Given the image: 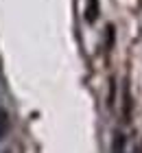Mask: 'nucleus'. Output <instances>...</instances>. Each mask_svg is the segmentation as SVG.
<instances>
[{
	"label": "nucleus",
	"mask_w": 142,
	"mask_h": 153,
	"mask_svg": "<svg viewBox=\"0 0 142 153\" xmlns=\"http://www.w3.org/2000/svg\"><path fill=\"white\" fill-rule=\"evenodd\" d=\"M131 107H133L131 92H129V85H125V90H123V120L125 123L131 120Z\"/></svg>",
	"instance_id": "obj_1"
},
{
	"label": "nucleus",
	"mask_w": 142,
	"mask_h": 153,
	"mask_svg": "<svg viewBox=\"0 0 142 153\" xmlns=\"http://www.w3.org/2000/svg\"><path fill=\"white\" fill-rule=\"evenodd\" d=\"M96 18H98V0H88V4H85V20L90 24H94Z\"/></svg>",
	"instance_id": "obj_2"
},
{
	"label": "nucleus",
	"mask_w": 142,
	"mask_h": 153,
	"mask_svg": "<svg viewBox=\"0 0 142 153\" xmlns=\"http://www.w3.org/2000/svg\"><path fill=\"white\" fill-rule=\"evenodd\" d=\"M112 153H125V136H123V134H116V136H114Z\"/></svg>",
	"instance_id": "obj_3"
},
{
	"label": "nucleus",
	"mask_w": 142,
	"mask_h": 153,
	"mask_svg": "<svg viewBox=\"0 0 142 153\" xmlns=\"http://www.w3.org/2000/svg\"><path fill=\"white\" fill-rule=\"evenodd\" d=\"M7 131H9V116H7L4 109H0V138H2Z\"/></svg>",
	"instance_id": "obj_4"
},
{
	"label": "nucleus",
	"mask_w": 142,
	"mask_h": 153,
	"mask_svg": "<svg viewBox=\"0 0 142 153\" xmlns=\"http://www.w3.org/2000/svg\"><path fill=\"white\" fill-rule=\"evenodd\" d=\"M114 96H116V81L112 79V81H109V101H107V105H109V107L114 105Z\"/></svg>",
	"instance_id": "obj_5"
},
{
	"label": "nucleus",
	"mask_w": 142,
	"mask_h": 153,
	"mask_svg": "<svg viewBox=\"0 0 142 153\" xmlns=\"http://www.w3.org/2000/svg\"><path fill=\"white\" fill-rule=\"evenodd\" d=\"M114 44V26H107V46Z\"/></svg>",
	"instance_id": "obj_6"
}]
</instances>
